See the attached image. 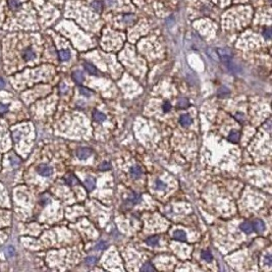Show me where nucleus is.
Wrapping results in <instances>:
<instances>
[{
    "mask_svg": "<svg viewBox=\"0 0 272 272\" xmlns=\"http://www.w3.org/2000/svg\"><path fill=\"white\" fill-rule=\"evenodd\" d=\"M58 55H59L60 60H62V61H66V60L71 58V52H70V50H66V49L60 50Z\"/></svg>",
    "mask_w": 272,
    "mask_h": 272,
    "instance_id": "ddd939ff",
    "label": "nucleus"
},
{
    "mask_svg": "<svg viewBox=\"0 0 272 272\" xmlns=\"http://www.w3.org/2000/svg\"><path fill=\"white\" fill-rule=\"evenodd\" d=\"M37 171H38V173L40 174V175L48 177V176H50L52 173H53V169H52L51 166L47 165V164H40L38 166V168H37Z\"/></svg>",
    "mask_w": 272,
    "mask_h": 272,
    "instance_id": "f257e3e1",
    "label": "nucleus"
},
{
    "mask_svg": "<svg viewBox=\"0 0 272 272\" xmlns=\"http://www.w3.org/2000/svg\"><path fill=\"white\" fill-rule=\"evenodd\" d=\"M271 255L270 254H267L266 256H264V264H266L268 266H271Z\"/></svg>",
    "mask_w": 272,
    "mask_h": 272,
    "instance_id": "c85d7f7f",
    "label": "nucleus"
},
{
    "mask_svg": "<svg viewBox=\"0 0 272 272\" xmlns=\"http://www.w3.org/2000/svg\"><path fill=\"white\" fill-rule=\"evenodd\" d=\"M235 118H237L238 121H243V118L242 114H237V115H235Z\"/></svg>",
    "mask_w": 272,
    "mask_h": 272,
    "instance_id": "e433bc0d",
    "label": "nucleus"
},
{
    "mask_svg": "<svg viewBox=\"0 0 272 272\" xmlns=\"http://www.w3.org/2000/svg\"><path fill=\"white\" fill-rule=\"evenodd\" d=\"M173 238L177 239V241L185 242L186 239V234L185 231H182V230H175L173 233Z\"/></svg>",
    "mask_w": 272,
    "mask_h": 272,
    "instance_id": "0eeeda50",
    "label": "nucleus"
},
{
    "mask_svg": "<svg viewBox=\"0 0 272 272\" xmlns=\"http://www.w3.org/2000/svg\"><path fill=\"white\" fill-rule=\"evenodd\" d=\"M146 243H147V245H149V246H156L157 243H159V237H157V235L150 237L146 239Z\"/></svg>",
    "mask_w": 272,
    "mask_h": 272,
    "instance_id": "6ab92c4d",
    "label": "nucleus"
},
{
    "mask_svg": "<svg viewBox=\"0 0 272 272\" xmlns=\"http://www.w3.org/2000/svg\"><path fill=\"white\" fill-rule=\"evenodd\" d=\"M128 200L131 202V203H133V204H138V203L141 201V197H140V195H138V194H136V193H132V194L128 196Z\"/></svg>",
    "mask_w": 272,
    "mask_h": 272,
    "instance_id": "a211bd4d",
    "label": "nucleus"
},
{
    "mask_svg": "<svg viewBox=\"0 0 272 272\" xmlns=\"http://www.w3.org/2000/svg\"><path fill=\"white\" fill-rule=\"evenodd\" d=\"M253 228L254 227L250 222H243V224H241V229L246 233H251L253 231Z\"/></svg>",
    "mask_w": 272,
    "mask_h": 272,
    "instance_id": "2eb2a0df",
    "label": "nucleus"
},
{
    "mask_svg": "<svg viewBox=\"0 0 272 272\" xmlns=\"http://www.w3.org/2000/svg\"><path fill=\"white\" fill-rule=\"evenodd\" d=\"M4 86V82H3V81L0 79V87H3Z\"/></svg>",
    "mask_w": 272,
    "mask_h": 272,
    "instance_id": "4c0bfd02",
    "label": "nucleus"
},
{
    "mask_svg": "<svg viewBox=\"0 0 272 272\" xmlns=\"http://www.w3.org/2000/svg\"><path fill=\"white\" fill-rule=\"evenodd\" d=\"M217 51H218L219 56H220L222 59V61L227 63L231 60V53L228 49H218Z\"/></svg>",
    "mask_w": 272,
    "mask_h": 272,
    "instance_id": "f03ea898",
    "label": "nucleus"
},
{
    "mask_svg": "<svg viewBox=\"0 0 272 272\" xmlns=\"http://www.w3.org/2000/svg\"><path fill=\"white\" fill-rule=\"evenodd\" d=\"M155 188L158 191H163V190L166 189V184L162 181V180H157L156 184H155Z\"/></svg>",
    "mask_w": 272,
    "mask_h": 272,
    "instance_id": "412c9836",
    "label": "nucleus"
},
{
    "mask_svg": "<svg viewBox=\"0 0 272 272\" xmlns=\"http://www.w3.org/2000/svg\"><path fill=\"white\" fill-rule=\"evenodd\" d=\"M84 67H85V70H86L89 74H91V75H94V76H96L97 74H98V71H97V68L93 65V64H91V63H88V62H85L84 63Z\"/></svg>",
    "mask_w": 272,
    "mask_h": 272,
    "instance_id": "f8f14e48",
    "label": "nucleus"
},
{
    "mask_svg": "<svg viewBox=\"0 0 272 272\" xmlns=\"http://www.w3.org/2000/svg\"><path fill=\"white\" fill-rule=\"evenodd\" d=\"M85 186L89 191H93V189L95 188L96 186V180L95 178L93 177H87L86 180H85Z\"/></svg>",
    "mask_w": 272,
    "mask_h": 272,
    "instance_id": "1a4fd4ad",
    "label": "nucleus"
},
{
    "mask_svg": "<svg viewBox=\"0 0 272 272\" xmlns=\"http://www.w3.org/2000/svg\"><path fill=\"white\" fill-rule=\"evenodd\" d=\"M162 109H163L164 112H168L170 109H171V105H170L168 101H165V102L163 103V105H162Z\"/></svg>",
    "mask_w": 272,
    "mask_h": 272,
    "instance_id": "cd10ccee",
    "label": "nucleus"
},
{
    "mask_svg": "<svg viewBox=\"0 0 272 272\" xmlns=\"http://www.w3.org/2000/svg\"><path fill=\"white\" fill-rule=\"evenodd\" d=\"M141 270H142V271H154V270H155V268L152 266L151 263L148 262V263H145L144 265L142 266Z\"/></svg>",
    "mask_w": 272,
    "mask_h": 272,
    "instance_id": "a878e982",
    "label": "nucleus"
},
{
    "mask_svg": "<svg viewBox=\"0 0 272 272\" xmlns=\"http://www.w3.org/2000/svg\"><path fill=\"white\" fill-rule=\"evenodd\" d=\"M8 4H9V6H10V8L17 9L18 7L19 6V1H18V0H9Z\"/></svg>",
    "mask_w": 272,
    "mask_h": 272,
    "instance_id": "bb28decb",
    "label": "nucleus"
},
{
    "mask_svg": "<svg viewBox=\"0 0 272 272\" xmlns=\"http://www.w3.org/2000/svg\"><path fill=\"white\" fill-rule=\"evenodd\" d=\"M123 21L127 24H133V22L136 21V17L133 14H127V15H123Z\"/></svg>",
    "mask_w": 272,
    "mask_h": 272,
    "instance_id": "aec40b11",
    "label": "nucleus"
},
{
    "mask_svg": "<svg viewBox=\"0 0 272 272\" xmlns=\"http://www.w3.org/2000/svg\"><path fill=\"white\" fill-rule=\"evenodd\" d=\"M72 79H74L75 82L78 83V84L83 83V81H84V75H83V72L81 71H75L74 74H72Z\"/></svg>",
    "mask_w": 272,
    "mask_h": 272,
    "instance_id": "9b49d317",
    "label": "nucleus"
},
{
    "mask_svg": "<svg viewBox=\"0 0 272 272\" xmlns=\"http://www.w3.org/2000/svg\"><path fill=\"white\" fill-rule=\"evenodd\" d=\"M93 117H94V119L96 121H99V123H101V121H104L105 119H106V116H105V114H103L102 112L100 111H94V113H93Z\"/></svg>",
    "mask_w": 272,
    "mask_h": 272,
    "instance_id": "f3484780",
    "label": "nucleus"
},
{
    "mask_svg": "<svg viewBox=\"0 0 272 272\" xmlns=\"http://www.w3.org/2000/svg\"><path fill=\"white\" fill-rule=\"evenodd\" d=\"M91 150L89 148H80L76 150V156H78V158H80L81 160H84L86 159V158H88L89 156L91 155Z\"/></svg>",
    "mask_w": 272,
    "mask_h": 272,
    "instance_id": "7ed1b4c3",
    "label": "nucleus"
},
{
    "mask_svg": "<svg viewBox=\"0 0 272 272\" xmlns=\"http://www.w3.org/2000/svg\"><path fill=\"white\" fill-rule=\"evenodd\" d=\"M91 6L95 11H97V13H101V11H102V8H103V3H102V1H99V0H95V1L92 2Z\"/></svg>",
    "mask_w": 272,
    "mask_h": 272,
    "instance_id": "4468645a",
    "label": "nucleus"
},
{
    "mask_svg": "<svg viewBox=\"0 0 272 272\" xmlns=\"http://www.w3.org/2000/svg\"><path fill=\"white\" fill-rule=\"evenodd\" d=\"M79 90H80L81 94H82L83 96H86V97H90L93 93L91 90H89V89H87V88H83V87H81Z\"/></svg>",
    "mask_w": 272,
    "mask_h": 272,
    "instance_id": "393cba45",
    "label": "nucleus"
},
{
    "mask_svg": "<svg viewBox=\"0 0 272 272\" xmlns=\"http://www.w3.org/2000/svg\"><path fill=\"white\" fill-rule=\"evenodd\" d=\"M217 93H218L219 97H225V96H227L229 94V90L226 87H222V88L219 89Z\"/></svg>",
    "mask_w": 272,
    "mask_h": 272,
    "instance_id": "5701e85b",
    "label": "nucleus"
},
{
    "mask_svg": "<svg viewBox=\"0 0 272 272\" xmlns=\"http://www.w3.org/2000/svg\"><path fill=\"white\" fill-rule=\"evenodd\" d=\"M64 180H65L66 185L68 186H75L78 184V180L76 178V176H74L72 174H68L67 176H65V178H64Z\"/></svg>",
    "mask_w": 272,
    "mask_h": 272,
    "instance_id": "dca6fc26",
    "label": "nucleus"
},
{
    "mask_svg": "<svg viewBox=\"0 0 272 272\" xmlns=\"http://www.w3.org/2000/svg\"><path fill=\"white\" fill-rule=\"evenodd\" d=\"M193 123V119L189 114H182L180 117V123L184 127H188V125H191V123Z\"/></svg>",
    "mask_w": 272,
    "mask_h": 272,
    "instance_id": "39448f33",
    "label": "nucleus"
},
{
    "mask_svg": "<svg viewBox=\"0 0 272 272\" xmlns=\"http://www.w3.org/2000/svg\"><path fill=\"white\" fill-rule=\"evenodd\" d=\"M7 110H8V106H7V105L0 103V113L2 114V113H5Z\"/></svg>",
    "mask_w": 272,
    "mask_h": 272,
    "instance_id": "72a5a7b5",
    "label": "nucleus"
},
{
    "mask_svg": "<svg viewBox=\"0 0 272 272\" xmlns=\"http://www.w3.org/2000/svg\"><path fill=\"white\" fill-rule=\"evenodd\" d=\"M201 256H202V258L207 262H210L211 260H212V255H211V253L209 251H203Z\"/></svg>",
    "mask_w": 272,
    "mask_h": 272,
    "instance_id": "4be33fe9",
    "label": "nucleus"
},
{
    "mask_svg": "<svg viewBox=\"0 0 272 272\" xmlns=\"http://www.w3.org/2000/svg\"><path fill=\"white\" fill-rule=\"evenodd\" d=\"M177 105H178V107H180V108H186L189 106V101L186 98H180L178 100Z\"/></svg>",
    "mask_w": 272,
    "mask_h": 272,
    "instance_id": "b1692460",
    "label": "nucleus"
},
{
    "mask_svg": "<svg viewBox=\"0 0 272 272\" xmlns=\"http://www.w3.org/2000/svg\"><path fill=\"white\" fill-rule=\"evenodd\" d=\"M142 168L140 166H133V167L129 169V174L133 178H139L142 174Z\"/></svg>",
    "mask_w": 272,
    "mask_h": 272,
    "instance_id": "20e7f679",
    "label": "nucleus"
},
{
    "mask_svg": "<svg viewBox=\"0 0 272 272\" xmlns=\"http://www.w3.org/2000/svg\"><path fill=\"white\" fill-rule=\"evenodd\" d=\"M96 261H97V259L95 258V257H89V258H87L86 259V262L89 264V265H93V264H95L96 263Z\"/></svg>",
    "mask_w": 272,
    "mask_h": 272,
    "instance_id": "2f4dec72",
    "label": "nucleus"
},
{
    "mask_svg": "<svg viewBox=\"0 0 272 272\" xmlns=\"http://www.w3.org/2000/svg\"><path fill=\"white\" fill-rule=\"evenodd\" d=\"M229 142H233V143H238L239 140V133L238 131H231L229 133L228 137H227Z\"/></svg>",
    "mask_w": 272,
    "mask_h": 272,
    "instance_id": "6e6552de",
    "label": "nucleus"
},
{
    "mask_svg": "<svg viewBox=\"0 0 272 272\" xmlns=\"http://www.w3.org/2000/svg\"><path fill=\"white\" fill-rule=\"evenodd\" d=\"M95 248H96V250H98V251H100V250H104L105 248H106V243L101 242V243H97V246H96Z\"/></svg>",
    "mask_w": 272,
    "mask_h": 272,
    "instance_id": "7c9ffc66",
    "label": "nucleus"
},
{
    "mask_svg": "<svg viewBox=\"0 0 272 272\" xmlns=\"http://www.w3.org/2000/svg\"><path fill=\"white\" fill-rule=\"evenodd\" d=\"M60 91H61L62 94H66V92L68 91V88L64 84H61L60 85Z\"/></svg>",
    "mask_w": 272,
    "mask_h": 272,
    "instance_id": "c9c22d12",
    "label": "nucleus"
},
{
    "mask_svg": "<svg viewBox=\"0 0 272 272\" xmlns=\"http://www.w3.org/2000/svg\"><path fill=\"white\" fill-rule=\"evenodd\" d=\"M254 227H255L256 231H258V233H263V231L265 230V224H264V222L262 220H260V219L255 220Z\"/></svg>",
    "mask_w": 272,
    "mask_h": 272,
    "instance_id": "9d476101",
    "label": "nucleus"
},
{
    "mask_svg": "<svg viewBox=\"0 0 272 272\" xmlns=\"http://www.w3.org/2000/svg\"><path fill=\"white\" fill-rule=\"evenodd\" d=\"M6 254L9 256V257H13V256L14 255V249L13 247H9L8 249L6 250Z\"/></svg>",
    "mask_w": 272,
    "mask_h": 272,
    "instance_id": "f704fd0d",
    "label": "nucleus"
},
{
    "mask_svg": "<svg viewBox=\"0 0 272 272\" xmlns=\"http://www.w3.org/2000/svg\"><path fill=\"white\" fill-rule=\"evenodd\" d=\"M263 36L264 37H265L267 40H269L270 38H271V31H270V29H266L265 31L263 32Z\"/></svg>",
    "mask_w": 272,
    "mask_h": 272,
    "instance_id": "473e14b6",
    "label": "nucleus"
},
{
    "mask_svg": "<svg viewBox=\"0 0 272 272\" xmlns=\"http://www.w3.org/2000/svg\"><path fill=\"white\" fill-rule=\"evenodd\" d=\"M110 163H109V162H103L102 164H100V170H108V169H110Z\"/></svg>",
    "mask_w": 272,
    "mask_h": 272,
    "instance_id": "c756f323",
    "label": "nucleus"
},
{
    "mask_svg": "<svg viewBox=\"0 0 272 272\" xmlns=\"http://www.w3.org/2000/svg\"><path fill=\"white\" fill-rule=\"evenodd\" d=\"M35 52L31 49V48H28V49H26L25 51H24V54H23V57L25 60H27V61H29V60H33L35 58Z\"/></svg>",
    "mask_w": 272,
    "mask_h": 272,
    "instance_id": "423d86ee",
    "label": "nucleus"
}]
</instances>
